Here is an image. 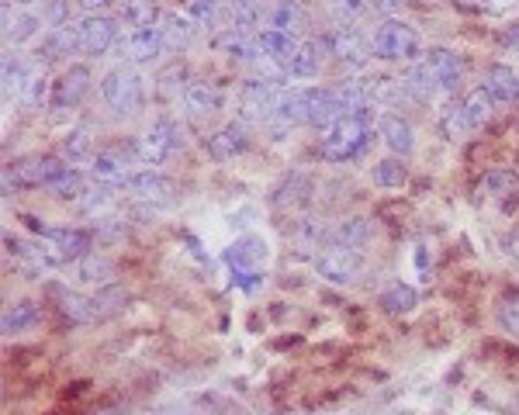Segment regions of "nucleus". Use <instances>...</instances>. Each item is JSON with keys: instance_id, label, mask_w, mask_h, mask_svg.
I'll return each instance as SVG.
<instances>
[{"instance_id": "49", "label": "nucleus", "mask_w": 519, "mask_h": 415, "mask_svg": "<svg viewBox=\"0 0 519 415\" xmlns=\"http://www.w3.org/2000/svg\"><path fill=\"white\" fill-rule=\"evenodd\" d=\"M90 132L87 128H73L70 135L63 139V160H70V163H80V160H94L90 156Z\"/></svg>"}, {"instance_id": "40", "label": "nucleus", "mask_w": 519, "mask_h": 415, "mask_svg": "<svg viewBox=\"0 0 519 415\" xmlns=\"http://www.w3.org/2000/svg\"><path fill=\"white\" fill-rule=\"evenodd\" d=\"M122 18L129 21L132 28H153L160 25V7H156V0H125L122 4Z\"/></svg>"}, {"instance_id": "63", "label": "nucleus", "mask_w": 519, "mask_h": 415, "mask_svg": "<svg viewBox=\"0 0 519 415\" xmlns=\"http://www.w3.org/2000/svg\"><path fill=\"white\" fill-rule=\"evenodd\" d=\"M11 4H21V7H32V4H39V0H11Z\"/></svg>"}, {"instance_id": "35", "label": "nucleus", "mask_w": 519, "mask_h": 415, "mask_svg": "<svg viewBox=\"0 0 519 415\" xmlns=\"http://www.w3.org/2000/svg\"><path fill=\"white\" fill-rule=\"evenodd\" d=\"M160 32H163V42H167V49H184V45H191L194 42V21L191 18H184V14H177V11H167L160 18Z\"/></svg>"}, {"instance_id": "45", "label": "nucleus", "mask_w": 519, "mask_h": 415, "mask_svg": "<svg viewBox=\"0 0 519 415\" xmlns=\"http://www.w3.org/2000/svg\"><path fill=\"white\" fill-rule=\"evenodd\" d=\"M440 128H443V135L447 139H464V135L471 132V125H468V115H464V101H450L447 108H443V115H440Z\"/></svg>"}, {"instance_id": "11", "label": "nucleus", "mask_w": 519, "mask_h": 415, "mask_svg": "<svg viewBox=\"0 0 519 415\" xmlns=\"http://www.w3.org/2000/svg\"><path fill=\"white\" fill-rule=\"evenodd\" d=\"M326 49L333 52L340 63L346 66H364L367 63V56H371V45H367L364 35L357 32L353 25H340V28H333L329 32V39H326Z\"/></svg>"}, {"instance_id": "51", "label": "nucleus", "mask_w": 519, "mask_h": 415, "mask_svg": "<svg viewBox=\"0 0 519 415\" xmlns=\"http://www.w3.org/2000/svg\"><path fill=\"white\" fill-rule=\"evenodd\" d=\"M45 97H49V80H45L42 70H35L25 87H21V104H25V108H42Z\"/></svg>"}, {"instance_id": "54", "label": "nucleus", "mask_w": 519, "mask_h": 415, "mask_svg": "<svg viewBox=\"0 0 519 415\" xmlns=\"http://www.w3.org/2000/svg\"><path fill=\"white\" fill-rule=\"evenodd\" d=\"M499 322L506 332H513V336H519V291L506 294L499 305Z\"/></svg>"}, {"instance_id": "8", "label": "nucleus", "mask_w": 519, "mask_h": 415, "mask_svg": "<svg viewBox=\"0 0 519 415\" xmlns=\"http://www.w3.org/2000/svg\"><path fill=\"white\" fill-rule=\"evenodd\" d=\"M77 35H80V52H87V56H104L118 42L115 21L104 18V14H87L77 25Z\"/></svg>"}, {"instance_id": "15", "label": "nucleus", "mask_w": 519, "mask_h": 415, "mask_svg": "<svg viewBox=\"0 0 519 415\" xmlns=\"http://www.w3.org/2000/svg\"><path fill=\"white\" fill-rule=\"evenodd\" d=\"M225 104V94L218 83H208V80H194L184 87V108L191 111L194 118H212L222 111Z\"/></svg>"}, {"instance_id": "10", "label": "nucleus", "mask_w": 519, "mask_h": 415, "mask_svg": "<svg viewBox=\"0 0 519 415\" xmlns=\"http://www.w3.org/2000/svg\"><path fill=\"white\" fill-rule=\"evenodd\" d=\"M129 194L139 205H149V208H167L173 201V184L163 177L160 170H142V173H132L129 180Z\"/></svg>"}, {"instance_id": "3", "label": "nucleus", "mask_w": 519, "mask_h": 415, "mask_svg": "<svg viewBox=\"0 0 519 415\" xmlns=\"http://www.w3.org/2000/svg\"><path fill=\"white\" fill-rule=\"evenodd\" d=\"M101 97L115 115L129 118L142 111V77L132 66H115L108 77L101 80Z\"/></svg>"}, {"instance_id": "33", "label": "nucleus", "mask_w": 519, "mask_h": 415, "mask_svg": "<svg viewBox=\"0 0 519 415\" xmlns=\"http://www.w3.org/2000/svg\"><path fill=\"white\" fill-rule=\"evenodd\" d=\"M39 28H42V21L35 18V14L11 11V7H4V39L7 42L21 45V42L35 39V35H39Z\"/></svg>"}, {"instance_id": "52", "label": "nucleus", "mask_w": 519, "mask_h": 415, "mask_svg": "<svg viewBox=\"0 0 519 415\" xmlns=\"http://www.w3.org/2000/svg\"><path fill=\"white\" fill-rule=\"evenodd\" d=\"M374 184L378 187H402L405 184L402 160H381L378 166H374Z\"/></svg>"}, {"instance_id": "42", "label": "nucleus", "mask_w": 519, "mask_h": 415, "mask_svg": "<svg viewBox=\"0 0 519 415\" xmlns=\"http://www.w3.org/2000/svg\"><path fill=\"white\" fill-rule=\"evenodd\" d=\"M295 239L302 249H315V253H322V249L329 246V239H333V232H329L322 222H315V218H305V222H298Z\"/></svg>"}, {"instance_id": "38", "label": "nucleus", "mask_w": 519, "mask_h": 415, "mask_svg": "<svg viewBox=\"0 0 519 415\" xmlns=\"http://www.w3.org/2000/svg\"><path fill=\"white\" fill-rule=\"evenodd\" d=\"M225 14H229L232 28H239V32H250V28L260 25L263 7H260V0H225Z\"/></svg>"}, {"instance_id": "50", "label": "nucleus", "mask_w": 519, "mask_h": 415, "mask_svg": "<svg viewBox=\"0 0 519 415\" xmlns=\"http://www.w3.org/2000/svg\"><path fill=\"white\" fill-rule=\"evenodd\" d=\"M222 4H225V0H187V11H191L194 25L215 28L218 18H222Z\"/></svg>"}, {"instance_id": "5", "label": "nucleus", "mask_w": 519, "mask_h": 415, "mask_svg": "<svg viewBox=\"0 0 519 415\" xmlns=\"http://www.w3.org/2000/svg\"><path fill=\"white\" fill-rule=\"evenodd\" d=\"M315 267H319V274L326 277V281L350 284V281H357L360 267H364V249L329 243L322 253H315Z\"/></svg>"}, {"instance_id": "2", "label": "nucleus", "mask_w": 519, "mask_h": 415, "mask_svg": "<svg viewBox=\"0 0 519 415\" xmlns=\"http://www.w3.org/2000/svg\"><path fill=\"white\" fill-rule=\"evenodd\" d=\"M180 146H184V132L177 128V122L160 118V122H153L146 132L139 135V139H135L132 153H135V160L146 163V166H163Z\"/></svg>"}, {"instance_id": "14", "label": "nucleus", "mask_w": 519, "mask_h": 415, "mask_svg": "<svg viewBox=\"0 0 519 415\" xmlns=\"http://www.w3.org/2000/svg\"><path fill=\"white\" fill-rule=\"evenodd\" d=\"M246 146H250V139H246L243 122H229L205 139V153L212 156V160H236L239 153H246Z\"/></svg>"}, {"instance_id": "25", "label": "nucleus", "mask_w": 519, "mask_h": 415, "mask_svg": "<svg viewBox=\"0 0 519 415\" xmlns=\"http://www.w3.org/2000/svg\"><path fill=\"white\" fill-rule=\"evenodd\" d=\"M402 87H405V94L412 97V101H433L436 94H440V80L433 77V70L426 63H412L409 70H405V77H402Z\"/></svg>"}, {"instance_id": "16", "label": "nucleus", "mask_w": 519, "mask_h": 415, "mask_svg": "<svg viewBox=\"0 0 519 415\" xmlns=\"http://www.w3.org/2000/svg\"><path fill=\"white\" fill-rule=\"evenodd\" d=\"M263 25L274 28V32L298 35L308 28V11L298 4V0H274V4L263 11Z\"/></svg>"}, {"instance_id": "61", "label": "nucleus", "mask_w": 519, "mask_h": 415, "mask_svg": "<svg viewBox=\"0 0 519 415\" xmlns=\"http://www.w3.org/2000/svg\"><path fill=\"white\" fill-rule=\"evenodd\" d=\"M80 4H84L87 11L94 14V11H101V7H111V4H115V0H80Z\"/></svg>"}, {"instance_id": "26", "label": "nucleus", "mask_w": 519, "mask_h": 415, "mask_svg": "<svg viewBox=\"0 0 519 415\" xmlns=\"http://www.w3.org/2000/svg\"><path fill=\"white\" fill-rule=\"evenodd\" d=\"M39 319H42V312H39L35 301H14V305L4 308L0 329H4V336H21V332L39 326Z\"/></svg>"}, {"instance_id": "20", "label": "nucleus", "mask_w": 519, "mask_h": 415, "mask_svg": "<svg viewBox=\"0 0 519 415\" xmlns=\"http://www.w3.org/2000/svg\"><path fill=\"white\" fill-rule=\"evenodd\" d=\"M423 63L433 70V77L440 80L443 90H457V83L464 80L461 56H457V52H450V49H430V52H426Z\"/></svg>"}, {"instance_id": "48", "label": "nucleus", "mask_w": 519, "mask_h": 415, "mask_svg": "<svg viewBox=\"0 0 519 415\" xmlns=\"http://www.w3.org/2000/svg\"><path fill=\"white\" fill-rule=\"evenodd\" d=\"M405 94L402 80H391V77H374L371 80V97H374V108H391V104H398Z\"/></svg>"}, {"instance_id": "24", "label": "nucleus", "mask_w": 519, "mask_h": 415, "mask_svg": "<svg viewBox=\"0 0 519 415\" xmlns=\"http://www.w3.org/2000/svg\"><path fill=\"white\" fill-rule=\"evenodd\" d=\"M336 94H340V101H343L346 115L367 118V111L374 108V97H371V80L346 77V80H340V87H336Z\"/></svg>"}, {"instance_id": "6", "label": "nucleus", "mask_w": 519, "mask_h": 415, "mask_svg": "<svg viewBox=\"0 0 519 415\" xmlns=\"http://www.w3.org/2000/svg\"><path fill=\"white\" fill-rule=\"evenodd\" d=\"M163 49H167V42H163L160 25L132 28L129 35H122V39L115 42V56L122 59V63H153Z\"/></svg>"}, {"instance_id": "17", "label": "nucleus", "mask_w": 519, "mask_h": 415, "mask_svg": "<svg viewBox=\"0 0 519 415\" xmlns=\"http://www.w3.org/2000/svg\"><path fill=\"white\" fill-rule=\"evenodd\" d=\"M322 63H326V42L308 39L295 49V56L288 59V77L291 80H312L319 77Z\"/></svg>"}, {"instance_id": "28", "label": "nucleus", "mask_w": 519, "mask_h": 415, "mask_svg": "<svg viewBox=\"0 0 519 415\" xmlns=\"http://www.w3.org/2000/svg\"><path fill=\"white\" fill-rule=\"evenodd\" d=\"M378 132H381V139H385V146L391 149V153L409 156L412 149H416V139H412V125L405 122V118L385 115V118L378 122Z\"/></svg>"}, {"instance_id": "58", "label": "nucleus", "mask_w": 519, "mask_h": 415, "mask_svg": "<svg viewBox=\"0 0 519 415\" xmlns=\"http://www.w3.org/2000/svg\"><path fill=\"white\" fill-rule=\"evenodd\" d=\"M371 7L381 14H398L405 7V0H371Z\"/></svg>"}, {"instance_id": "47", "label": "nucleus", "mask_w": 519, "mask_h": 415, "mask_svg": "<svg viewBox=\"0 0 519 415\" xmlns=\"http://www.w3.org/2000/svg\"><path fill=\"white\" fill-rule=\"evenodd\" d=\"M308 187H312V180H308L305 173H291V177L284 180L281 187H277V194H274V205H277V208H284V205H295V201H302L305 194H308Z\"/></svg>"}, {"instance_id": "29", "label": "nucleus", "mask_w": 519, "mask_h": 415, "mask_svg": "<svg viewBox=\"0 0 519 415\" xmlns=\"http://www.w3.org/2000/svg\"><path fill=\"white\" fill-rule=\"evenodd\" d=\"M295 35L288 32H274V28H263V32H257V56H267V59H277V63H288L291 56H295L298 49Z\"/></svg>"}, {"instance_id": "53", "label": "nucleus", "mask_w": 519, "mask_h": 415, "mask_svg": "<svg viewBox=\"0 0 519 415\" xmlns=\"http://www.w3.org/2000/svg\"><path fill=\"white\" fill-rule=\"evenodd\" d=\"M367 11H371V0H333V14L340 18V25H357Z\"/></svg>"}, {"instance_id": "55", "label": "nucleus", "mask_w": 519, "mask_h": 415, "mask_svg": "<svg viewBox=\"0 0 519 415\" xmlns=\"http://www.w3.org/2000/svg\"><path fill=\"white\" fill-rule=\"evenodd\" d=\"M45 21H49L52 28L70 25V0H49V4H45Z\"/></svg>"}, {"instance_id": "41", "label": "nucleus", "mask_w": 519, "mask_h": 415, "mask_svg": "<svg viewBox=\"0 0 519 415\" xmlns=\"http://www.w3.org/2000/svg\"><path fill=\"white\" fill-rule=\"evenodd\" d=\"M381 305H385V312H391V315H409L412 308L419 305V294H416V288H412V284H391V288L381 294Z\"/></svg>"}, {"instance_id": "31", "label": "nucleus", "mask_w": 519, "mask_h": 415, "mask_svg": "<svg viewBox=\"0 0 519 415\" xmlns=\"http://www.w3.org/2000/svg\"><path fill=\"white\" fill-rule=\"evenodd\" d=\"M73 277H77L80 284H108L111 277H115V263L104 253H87L73 263Z\"/></svg>"}, {"instance_id": "60", "label": "nucleus", "mask_w": 519, "mask_h": 415, "mask_svg": "<svg viewBox=\"0 0 519 415\" xmlns=\"http://www.w3.org/2000/svg\"><path fill=\"white\" fill-rule=\"evenodd\" d=\"M481 4H485L488 11H509V7H513L516 0H481Z\"/></svg>"}, {"instance_id": "13", "label": "nucleus", "mask_w": 519, "mask_h": 415, "mask_svg": "<svg viewBox=\"0 0 519 415\" xmlns=\"http://www.w3.org/2000/svg\"><path fill=\"white\" fill-rule=\"evenodd\" d=\"M87 90H90V70L87 66H70L63 77L52 83V108L56 111L77 108L87 97Z\"/></svg>"}, {"instance_id": "4", "label": "nucleus", "mask_w": 519, "mask_h": 415, "mask_svg": "<svg viewBox=\"0 0 519 415\" xmlns=\"http://www.w3.org/2000/svg\"><path fill=\"white\" fill-rule=\"evenodd\" d=\"M419 32L412 25H405V21L398 18H388L385 25L374 32L371 39V49L378 59H388V63H409V59L419 56Z\"/></svg>"}, {"instance_id": "37", "label": "nucleus", "mask_w": 519, "mask_h": 415, "mask_svg": "<svg viewBox=\"0 0 519 415\" xmlns=\"http://www.w3.org/2000/svg\"><path fill=\"white\" fill-rule=\"evenodd\" d=\"M492 111H495V97L488 94L485 87L471 90V94L464 97V115H468L471 132H475V128H481L485 122H492Z\"/></svg>"}, {"instance_id": "7", "label": "nucleus", "mask_w": 519, "mask_h": 415, "mask_svg": "<svg viewBox=\"0 0 519 415\" xmlns=\"http://www.w3.org/2000/svg\"><path fill=\"white\" fill-rule=\"evenodd\" d=\"M340 118H346V108L340 101L336 90H326V87H312L305 90V122L315 125V128H333Z\"/></svg>"}, {"instance_id": "30", "label": "nucleus", "mask_w": 519, "mask_h": 415, "mask_svg": "<svg viewBox=\"0 0 519 415\" xmlns=\"http://www.w3.org/2000/svg\"><path fill=\"white\" fill-rule=\"evenodd\" d=\"M49 243L63 253L66 263H77L80 256L90 253V243H94V236H90L87 229H52Z\"/></svg>"}, {"instance_id": "9", "label": "nucleus", "mask_w": 519, "mask_h": 415, "mask_svg": "<svg viewBox=\"0 0 519 415\" xmlns=\"http://www.w3.org/2000/svg\"><path fill=\"white\" fill-rule=\"evenodd\" d=\"M274 101H277V87L260 77L246 80L243 90H239V111H243L246 122H263V118L274 115Z\"/></svg>"}, {"instance_id": "1", "label": "nucleus", "mask_w": 519, "mask_h": 415, "mask_svg": "<svg viewBox=\"0 0 519 415\" xmlns=\"http://www.w3.org/2000/svg\"><path fill=\"white\" fill-rule=\"evenodd\" d=\"M367 142H371V122H367V118H357V115H346L333 128L322 132L319 153H322V160H329V163H350L364 153Z\"/></svg>"}, {"instance_id": "22", "label": "nucleus", "mask_w": 519, "mask_h": 415, "mask_svg": "<svg viewBox=\"0 0 519 415\" xmlns=\"http://www.w3.org/2000/svg\"><path fill=\"white\" fill-rule=\"evenodd\" d=\"M90 177H94V184L118 187V184H129L132 173L122 153H97L94 160H90Z\"/></svg>"}, {"instance_id": "19", "label": "nucleus", "mask_w": 519, "mask_h": 415, "mask_svg": "<svg viewBox=\"0 0 519 415\" xmlns=\"http://www.w3.org/2000/svg\"><path fill=\"white\" fill-rule=\"evenodd\" d=\"M80 49V35H77V25H63V28H52L49 35L42 39L39 45V63H56V59H66Z\"/></svg>"}, {"instance_id": "43", "label": "nucleus", "mask_w": 519, "mask_h": 415, "mask_svg": "<svg viewBox=\"0 0 519 415\" xmlns=\"http://www.w3.org/2000/svg\"><path fill=\"white\" fill-rule=\"evenodd\" d=\"M32 73L35 70H28V63H25V56H21V52H11V49L4 52V90H7V94H11V90H18V94H21V87H25Z\"/></svg>"}, {"instance_id": "34", "label": "nucleus", "mask_w": 519, "mask_h": 415, "mask_svg": "<svg viewBox=\"0 0 519 415\" xmlns=\"http://www.w3.org/2000/svg\"><path fill=\"white\" fill-rule=\"evenodd\" d=\"M56 298H59V312H63L70 322H77V326L97 322V315H94V298H90V294H77V291L56 288Z\"/></svg>"}, {"instance_id": "57", "label": "nucleus", "mask_w": 519, "mask_h": 415, "mask_svg": "<svg viewBox=\"0 0 519 415\" xmlns=\"http://www.w3.org/2000/svg\"><path fill=\"white\" fill-rule=\"evenodd\" d=\"M122 232H125V222H122V218H104V222H101V236H104V239H118Z\"/></svg>"}, {"instance_id": "21", "label": "nucleus", "mask_w": 519, "mask_h": 415, "mask_svg": "<svg viewBox=\"0 0 519 415\" xmlns=\"http://www.w3.org/2000/svg\"><path fill=\"white\" fill-rule=\"evenodd\" d=\"M263 260H267V243L257 236H243L225 249V263L232 270H260Z\"/></svg>"}, {"instance_id": "39", "label": "nucleus", "mask_w": 519, "mask_h": 415, "mask_svg": "<svg viewBox=\"0 0 519 415\" xmlns=\"http://www.w3.org/2000/svg\"><path fill=\"white\" fill-rule=\"evenodd\" d=\"M90 298H94L97 322H104V319H111V315L125 312V305H129V294H125L122 288H115V284H104V288L97 294H90Z\"/></svg>"}, {"instance_id": "44", "label": "nucleus", "mask_w": 519, "mask_h": 415, "mask_svg": "<svg viewBox=\"0 0 519 415\" xmlns=\"http://www.w3.org/2000/svg\"><path fill=\"white\" fill-rule=\"evenodd\" d=\"M45 191H49L52 198H59V201H80L84 198V191H87V184H84V177H80V173L70 166V170H66L59 180H52Z\"/></svg>"}, {"instance_id": "62", "label": "nucleus", "mask_w": 519, "mask_h": 415, "mask_svg": "<svg viewBox=\"0 0 519 415\" xmlns=\"http://www.w3.org/2000/svg\"><path fill=\"white\" fill-rule=\"evenodd\" d=\"M509 249H513V256H516V260H519V236L513 239V243H509Z\"/></svg>"}, {"instance_id": "27", "label": "nucleus", "mask_w": 519, "mask_h": 415, "mask_svg": "<svg viewBox=\"0 0 519 415\" xmlns=\"http://www.w3.org/2000/svg\"><path fill=\"white\" fill-rule=\"evenodd\" d=\"M270 122L277 128H291V125L305 122V90H277Z\"/></svg>"}, {"instance_id": "46", "label": "nucleus", "mask_w": 519, "mask_h": 415, "mask_svg": "<svg viewBox=\"0 0 519 415\" xmlns=\"http://www.w3.org/2000/svg\"><path fill=\"white\" fill-rule=\"evenodd\" d=\"M111 205H115V187L108 184H90L84 198H80V208H84L87 215H104Z\"/></svg>"}, {"instance_id": "18", "label": "nucleus", "mask_w": 519, "mask_h": 415, "mask_svg": "<svg viewBox=\"0 0 519 415\" xmlns=\"http://www.w3.org/2000/svg\"><path fill=\"white\" fill-rule=\"evenodd\" d=\"M481 191H485L499 208H506V211L519 208V177H516L513 170H492V173H485V184H481Z\"/></svg>"}, {"instance_id": "32", "label": "nucleus", "mask_w": 519, "mask_h": 415, "mask_svg": "<svg viewBox=\"0 0 519 415\" xmlns=\"http://www.w3.org/2000/svg\"><path fill=\"white\" fill-rule=\"evenodd\" d=\"M485 90L495 97V104H513L519 101V77L509 66H492L485 77Z\"/></svg>"}, {"instance_id": "59", "label": "nucleus", "mask_w": 519, "mask_h": 415, "mask_svg": "<svg viewBox=\"0 0 519 415\" xmlns=\"http://www.w3.org/2000/svg\"><path fill=\"white\" fill-rule=\"evenodd\" d=\"M506 45L519 56V21H513V25L506 28Z\"/></svg>"}, {"instance_id": "56", "label": "nucleus", "mask_w": 519, "mask_h": 415, "mask_svg": "<svg viewBox=\"0 0 519 415\" xmlns=\"http://www.w3.org/2000/svg\"><path fill=\"white\" fill-rule=\"evenodd\" d=\"M232 284L243 291H257L263 284V274L260 270H232Z\"/></svg>"}, {"instance_id": "36", "label": "nucleus", "mask_w": 519, "mask_h": 415, "mask_svg": "<svg viewBox=\"0 0 519 415\" xmlns=\"http://www.w3.org/2000/svg\"><path fill=\"white\" fill-rule=\"evenodd\" d=\"M367 239H371V225H367V218H343V222L333 229V239H329V243L364 249Z\"/></svg>"}, {"instance_id": "12", "label": "nucleus", "mask_w": 519, "mask_h": 415, "mask_svg": "<svg viewBox=\"0 0 519 415\" xmlns=\"http://www.w3.org/2000/svg\"><path fill=\"white\" fill-rule=\"evenodd\" d=\"M11 170L21 187H49L52 180L63 177L70 166H66V160H56V156H32V160L11 163Z\"/></svg>"}, {"instance_id": "23", "label": "nucleus", "mask_w": 519, "mask_h": 415, "mask_svg": "<svg viewBox=\"0 0 519 415\" xmlns=\"http://www.w3.org/2000/svg\"><path fill=\"white\" fill-rule=\"evenodd\" d=\"M215 45L222 56L232 59V63H257V35L239 32V28H225V32L215 39Z\"/></svg>"}]
</instances>
